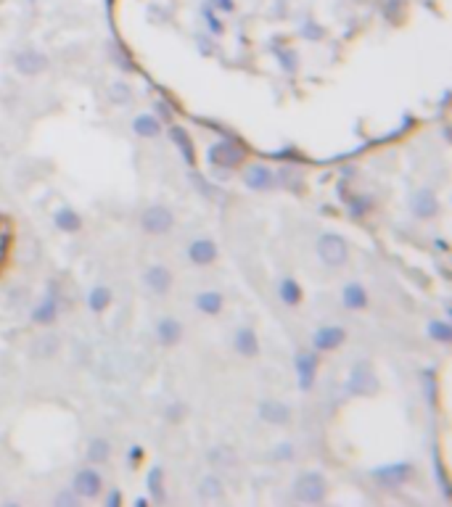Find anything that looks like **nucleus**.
<instances>
[{
  "label": "nucleus",
  "mask_w": 452,
  "mask_h": 507,
  "mask_svg": "<svg viewBox=\"0 0 452 507\" xmlns=\"http://www.w3.org/2000/svg\"><path fill=\"white\" fill-rule=\"evenodd\" d=\"M156 336H159V341L164 343V346H175L182 338V325L178 320H172V317H164L156 325Z\"/></svg>",
  "instance_id": "15"
},
{
  "label": "nucleus",
  "mask_w": 452,
  "mask_h": 507,
  "mask_svg": "<svg viewBox=\"0 0 452 507\" xmlns=\"http://www.w3.org/2000/svg\"><path fill=\"white\" fill-rule=\"evenodd\" d=\"M236 349L243 357H256L259 354V338L252 328H241L236 333Z\"/></svg>",
  "instance_id": "17"
},
{
  "label": "nucleus",
  "mask_w": 452,
  "mask_h": 507,
  "mask_svg": "<svg viewBox=\"0 0 452 507\" xmlns=\"http://www.w3.org/2000/svg\"><path fill=\"white\" fill-rule=\"evenodd\" d=\"M410 207H413V211H415V217L429 220V217H434V214H437V195L431 193L429 188H423V191H418V193L413 195Z\"/></svg>",
  "instance_id": "11"
},
{
  "label": "nucleus",
  "mask_w": 452,
  "mask_h": 507,
  "mask_svg": "<svg viewBox=\"0 0 452 507\" xmlns=\"http://www.w3.org/2000/svg\"><path fill=\"white\" fill-rule=\"evenodd\" d=\"M172 140H175V143H178V146L182 149L185 159H188V164H194V146H191V140H188L185 130H180V127H172Z\"/></svg>",
  "instance_id": "27"
},
{
  "label": "nucleus",
  "mask_w": 452,
  "mask_h": 507,
  "mask_svg": "<svg viewBox=\"0 0 452 507\" xmlns=\"http://www.w3.org/2000/svg\"><path fill=\"white\" fill-rule=\"evenodd\" d=\"M326 478L315 473V470H307V473H301L296 478V484H294V497L299 499V502H320L323 497H326Z\"/></svg>",
  "instance_id": "3"
},
{
  "label": "nucleus",
  "mask_w": 452,
  "mask_h": 507,
  "mask_svg": "<svg viewBox=\"0 0 452 507\" xmlns=\"http://www.w3.org/2000/svg\"><path fill=\"white\" fill-rule=\"evenodd\" d=\"M315 370H317V359L312 354H299L296 357V373H299V388L307 391L315 383Z\"/></svg>",
  "instance_id": "13"
},
{
  "label": "nucleus",
  "mask_w": 452,
  "mask_h": 507,
  "mask_svg": "<svg viewBox=\"0 0 452 507\" xmlns=\"http://www.w3.org/2000/svg\"><path fill=\"white\" fill-rule=\"evenodd\" d=\"M291 452H294L291 444H283V447L278 449V455H275V457H291Z\"/></svg>",
  "instance_id": "31"
},
{
  "label": "nucleus",
  "mask_w": 452,
  "mask_h": 507,
  "mask_svg": "<svg viewBox=\"0 0 452 507\" xmlns=\"http://www.w3.org/2000/svg\"><path fill=\"white\" fill-rule=\"evenodd\" d=\"M209 460H211V463H214V460H227V463L233 465V463H236V455H233L230 449H214V452L209 455Z\"/></svg>",
  "instance_id": "30"
},
{
  "label": "nucleus",
  "mask_w": 452,
  "mask_h": 507,
  "mask_svg": "<svg viewBox=\"0 0 452 507\" xmlns=\"http://www.w3.org/2000/svg\"><path fill=\"white\" fill-rule=\"evenodd\" d=\"M281 298H283L286 304H299L301 301V288L296 285L294 278H286V280L281 283Z\"/></svg>",
  "instance_id": "25"
},
{
  "label": "nucleus",
  "mask_w": 452,
  "mask_h": 507,
  "mask_svg": "<svg viewBox=\"0 0 452 507\" xmlns=\"http://www.w3.org/2000/svg\"><path fill=\"white\" fill-rule=\"evenodd\" d=\"M196 307L201 309V312H207V314H217L220 309H223V294H217V291H207V294H198Z\"/></svg>",
  "instance_id": "20"
},
{
  "label": "nucleus",
  "mask_w": 452,
  "mask_h": 507,
  "mask_svg": "<svg viewBox=\"0 0 452 507\" xmlns=\"http://www.w3.org/2000/svg\"><path fill=\"white\" fill-rule=\"evenodd\" d=\"M88 460L91 463H106L109 460V441H104V439H95V441H91V449H88Z\"/></svg>",
  "instance_id": "26"
},
{
  "label": "nucleus",
  "mask_w": 452,
  "mask_h": 507,
  "mask_svg": "<svg viewBox=\"0 0 452 507\" xmlns=\"http://www.w3.org/2000/svg\"><path fill=\"white\" fill-rule=\"evenodd\" d=\"M241 159H243V151L238 146H233V143H217L209 151V162L217 166H236L241 164Z\"/></svg>",
  "instance_id": "8"
},
{
  "label": "nucleus",
  "mask_w": 452,
  "mask_h": 507,
  "mask_svg": "<svg viewBox=\"0 0 452 507\" xmlns=\"http://www.w3.org/2000/svg\"><path fill=\"white\" fill-rule=\"evenodd\" d=\"M14 66L19 75H40V72H46L48 69V59L43 53H37V50H21V53H16L14 56Z\"/></svg>",
  "instance_id": "6"
},
{
  "label": "nucleus",
  "mask_w": 452,
  "mask_h": 507,
  "mask_svg": "<svg viewBox=\"0 0 452 507\" xmlns=\"http://www.w3.org/2000/svg\"><path fill=\"white\" fill-rule=\"evenodd\" d=\"M373 478H378L384 486H399V484H405L413 478V465L410 463H397V465H384V468H378L370 473Z\"/></svg>",
  "instance_id": "5"
},
{
  "label": "nucleus",
  "mask_w": 452,
  "mask_h": 507,
  "mask_svg": "<svg viewBox=\"0 0 452 507\" xmlns=\"http://www.w3.org/2000/svg\"><path fill=\"white\" fill-rule=\"evenodd\" d=\"M317 254H320V259H323L328 267H341L349 256V246L341 236L326 233L323 238L317 240Z\"/></svg>",
  "instance_id": "2"
},
{
  "label": "nucleus",
  "mask_w": 452,
  "mask_h": 507,
  "mask_svg": "<svg viewBox=\"0 0 452 507\" xmlns=\"http://www.w3.org/2000/svg\"><path fill=\"white\" fill-rule=\"evenodd\" d=\"M344 304H347L349 309H365L368 307V294H365V288L360 283H349L344 288Z\"/></svg>",
  "instance_id": "19"
},
{
  "label": "nucleus",
  "mask_w": 452,
  "mask_h": 507,
  "mask_svg": "<svg viewBox=\"0 0 452 507\" xmlns=\"http://www.w3.org/2000/svg\"><path fill=\"white\" fill-rule=\"evenodd\" d=\"M198 494H201L204 499H217V497H223V481H220L217 476L201 478V484H198Z\"/></svg>",
  "instance_id": "23"
},
{
  "label": "nucleus",
  "mask_w": 452,
  "mask_h": 507,
  "mask_svg": "<svg viewBox=\"0 0 452 507\" xmlns=\"http://www.w3.org/2000/svg\"><path fill=\"white\" fill-rule=\"evenodd\" d=\"M109 505H120V494H111L109 497Z\"/></svg>",
  "instance_id": "34"
},
{
  "label": "nucleus",
  "mask_w": 452,
  "mask_h": 507,
  "mask_svg": "<svg viewBox=\"0 0 452 507\" xmlns=\"http://www.w3.org/2000/svg\"><path fill=\"white\" fill-rule=\"evenodd\" d=\"M259 418L265 420V423H270V425H286L288 420H291V410H288L286 404L270 399V402L259 404Z\"/></svg>",
  "instance_id": "10"
},
{
  "label": "nucleus",
  "mask_w": 452,
  "mask_h": 507,
  "mask_svg": "<svg viewBox=\"0 0 452 507\" xmlns=\"http://www.w3.org/2000/svg\"><path fill=\"white\" fill-rule=\"evenodd\" d=\"M429 333H431V338H437V341H450V325L442 323V320H434V323L429 325Z\"/></svg>",
  "instance_id": "28"
},
{
  "label": "nucleus",
  "mask_w": 452,
  "mask_h": 507,
  "mask_svg": "<svg viewBox=\"0 0 452 507\" xmlns=\"http://www.w3.org/2000/svg\"><path fill=\"white\" fill-rule=\"evenodd\" d=\"M344 338H347V330L336 328V325H328V328L317 330L312 343H315L317 352H331V349H336V346H341Z\"/></svg>",
  "instance_id": "9"
},
{
  "label": "nucleus",
  "mask_w": 452,
  "mask_h": 507,
  "mask_svg": "<svg viewBox=\"0 0 452 507\" xmlns=\"http://www.w3.org/2000/svg\"><path fill=\"white\" fill-rule=\"evenodd\" d=\"M146 283L151 285V291L153 294H167L169 288H172V272L167 267H151L149 272H146Z\"/></svg>",
  "instance_id": "16"
},
{
  "label": "nucleus",
  "mask_w": 452,
  "mask_h": 507,
  "mask_svg": "<svg viewBox=\"0 0 452 507\" xmlns=\"http://www.w3.org/2000/svg\"><path fill=\"white\" fill-rule=\"evenodd\" d=\"M272 169L267 166H252V169H246V175H243V182L252 188V191H267L272 185Z\"/></svg>",
  "instance_id": "14"
},
{
  "label": "nucleus",
  "mask_w": 452,
  "mask_h": 507,
  "mask_svg": "<svg viewBox=\"0 0 452 507\" xmlns=\"http://www.w3.org/2000/svg\"><path fill=\"white\" fill-rule=\"evenodd\" d=\"M56 312H59V307H56V298L48 296L35 312H32V320L35 323H40V325H48V323H53L56 320Z\"/></svg>",
  "instance_id": "21"
},
{
  "label": "nucleus",
  "mask_w": 452,
  "mask_h": 507,
  "mask_svg": "<svg viewBox=\"0 0 452 507\" xmlns=\"http://www.w3.org/2000/svg\"><path fill=\"white\" fill-rule=\"evenodd\" d=\"M149 492L153 497H162V468H153L149 476Z\"/></svg>",
  "instance_id": "29"
},
{
  "label": "nucleus",
  "mask_w": 452,
  "mask_h": 507,
  "mask_svg": "<svg viewBox=\"0 0 452 507\" xmlns=\"http://www.w3.org/2000/svg\"><path fill=\"white\" fill-rule=\"evenodd\" d=\"M88 304H91L93 312H104L106 307L111 304V291H109L106 285H98V288H93V291H91V298H88Z\"/></svg>",
  "instance_id": "24"
},
{
  "label": "nucleus",
  "mask_w": 452,
  "mask_h": 507,
  "mask_svg": "<svg viewBox=\"0 0 452 507\" xmlns=\"http://www.w3.org/2000/svg\"><path fill=\"white\" fill-rule=\"evenodd\" d=\"M188 256H191L194 265H211V262L217 259V246L207 238L194 240L191 249H188Z\"/></svg>",
  "instance_id": "12"
},
{
  "label": "nucleus",
  "mask_w": 452,
  "mask_h": 507,
  "mask_svg": "<svg viewBox=\"0 0 452 507\" xmlns=\"http://www.w3.org/2000/svg\"><path fill=\"white\" fill-rule=\"evenodd\" d=\"M101 486H104V481H101V476L95 473V470H91V468H85V470H79L75 476V489L79 497H85V499H93V497H98L101 494Z\"/></svg>",
  "instance_id": "7"
},
{
  "label": "nucleus",
  "mask_w": 452,
  "mask_h": 507,
  "mask_svg": "<svg viewBox=\"0 0 452 507\" xmlns=\"http://www.w3.org/2000/svg\"><path fill=\"white\" fill-rule=\"evenodd\" d=\"M133 130H135L140 137H159V133H162V122L156 119L153 114H140V117H135V122H133Z\"/></svg>",
  "instance_id": "18"
},
{
  "label": "nucleus",
  "mask_w": 452,
  "mask_h": 507,
  "mask_svg": "<svg viewBox=\"0 0 452 507\" xmlns=\"http://www.w3.org/2000/svg\"><path fill=\"white\" fill-rule=\"evenodd\" d=\"M217 6L225 8V11H230V8H233V0H217Z\"/></svg>",
  "instance_id": "33"
},
{
  "label": "nucleus",
  "mask_w": 452,
  "mask_h": 507,
  "mask_svg": "<svg viewBox=\"0 0 452 507\" xmlns=\"http://www.w3.org/2000/svg\"><path fill=\"white\" fill-rule=\"evenodd\" d=\"M140 224H143V230H146L149 236H164V233L172 230L175 217H172V211L167 209V207H151V209L143 211Z\"/></svg>",
  "instance_id": "4"
},
{
  "label": "nucleus",
  "mask_w": 452,
  "mask_h": 507,
  "mask_svg": "<svg viewBox=\"0 0 452 507\" xmlns=\"http://www.w3.org/2000/svg\"><path fill=\"white\" fill-rule=\"evenodd\" d=\"M207 16H209V27H211V32H220V30H223V27L217 24V19H214V16H211V14H207Z\"/></svg>",
  "instance_id": "32"
},
{
  "label": "nucleus",
  "mask_w": 452,
  "mask_h": 507,
  "mask_svg": "<svg viewBox=\"0 0 452 507\" xmlns=\"http://www.w3.org/2000/svg\"><path fill=\"white\" fill-rule=\"evenodd\" d=\"M53 222H56V227H61L64 233H77L79 230V217H77L72 209H61L56 211V217H53Z\"/></svg>",
  "instance_id": "22"
},
{
  "label": "nucleus",
  "mask_w": 452,
  "mask_h": 507,
  "mask_svg": "<svg viewBox=\"0 0 452 507\" xmlns=\"http://www.w3.org/2000/svg\"><path fill=\"white\" fill-rule=\"evenodd\" d=\"M347 388L349 394H355V396H373V394H378L381 383H378V375L368 359H360V362L352 365Z\"/></svg>",
  "instance_id": "1"
}]
</instances>
